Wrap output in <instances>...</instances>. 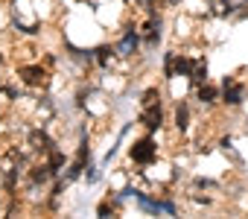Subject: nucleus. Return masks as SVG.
I'll use <instances>...</instances> for the list:
<instances>
[{
	"label": "nucleus",
	"mask_w": 248,
	"mask_h": 219,
	"mask_svg": "<svg viewBox=\"0 0 248 219\" xmlns=\"http://www.w3.org/2000/svg\"><path fill=\"white\" fill-rule=\"evenodd\" d=\"M158 155H161V143H158V135H152V132L135 138L129 143V149H126V161L135 164V167H140V170L152 167L158 161Z\"/></svg>",
	"instance_id": "1"
},
{
	"label": "nucleus",
	"mask_w": 248,
	"mask_h": 219,
	"mask_svg": "<svg viewBox=\"0 0 248 219\" xmlns=\"http://www.w3.org/2000/svg\"><path fill=\"white\" fill-rule=\"evenodd\" d=\"M114 50H117V56H120L123 62H129V59L140 56V53H143V32H140V27H138V24L123 27L120 38L114 41Z\"/></svg>",
	"instance_id": "2"
},
{
	"label": "nucleus",
	"mask_w": 248,
	"mask_h": 219,
	"mask_svg": "<svg viewBox=\"0 0 248 219\" xmlns=\"http://www.w3.org/2000/svg\"><path fill=\"white\" fill-rule=\"evenodd\" d=\"M219 88H222V105L228 108V111H236V108L245 105V99H248L245 82H239L236 76H225V79L219 82Z\"/></svg>",
	"instance_id": "3"
},
{
	"label": "nucleus",
	"mask_w": 248,
	"mask_h": 219,
	"mask_svg": "<svg viewBox=\"0 0 248 219\" xmlns=\"http://www.w3.org/2000/svg\"><path fill=\"white\" fill-rule=\"evenodd\" d=\"M138 126H143V129L152 132V135H158L161 129H167V111H164V102L140 105V111H138Z\"/></svg>",
	"instance_id": "4"
},
{
	"label": "nucleus",
	"mask_w": 248,
	"mask_h": 219,
	"mask_svg": "<svg viewBox=\"0 0 248 219\" xmlns=\"http://www.w3.org/2000/svg\"><path fill=\"white\" fill-rule=\"evenodd\" d=\"M190 79H193V85H202V82H207V79H210V67H207V59H204V56H199V59H196V67H193Z\"/></svg>",
	"instance_id": "5"
}]
</instances>
